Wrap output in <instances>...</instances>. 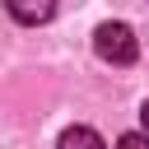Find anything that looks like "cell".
Instances as JSON below:
<instances>
[{
  "label": "cell",
  "instance_id": "7a4b0ae2",
  "mask_svg": "<svg viewBox=\"0 0 149 149\" xmlns=\"http://www.w3.org/2000/svg\"><path fill=\"white\" fill-rule=\"evenodd\" d=\"M5 9H9V19H14V23L37 28V23H47V19L56 14V0H5Z\"/></svg>",
  "mask_w": 149,
  "mask_h": 149
},
{
  "label": "cell",
  "instance_id": "6da1fadb",
  "mask_svg": "<svg viewBox=\"0 0 149 149\" xmlns=\"http://www.w3.org/2000/svg\"><path fill=\"white\" fill-rule=\"evenodd\" d=\"M93 51H98L102 61H112V65H130V61L140 56V42H135V33H130L126 23H98Z\"/></svg>",
  "mask_w": 149,
  "mask_h": 149
},
{
  "label": "cell",
  "instance_id": "3957f363",
  "mask_svg": "<svg viewBox=\"0 0 149 149\" xmlns=\"http://www.w3.org/2000/svg\"><path fill=\"white\" fill-rule=\"evenodd\" d=\"M56 149H107V144H102V135L93 126H70V130H61Z\"/></svg>",
  "mask_w": 149,
  "mask_h": 149
},
{
  "label": "cell",
  "instance_id": "277c9868",
  "mask_svg": "<svg viewBox=\"0 0 149 149\" xmlns=\"http://www.w3.org/2000/svg\"><path fill=\"white\" fill-rule=\"evenodd\" d=\"M116 149H149V135H144V130H130V135L116 140Z\"/></svg>",
  "mask_w": 149,
  "mask_h": 149
},
{
  "label": "cell",
  "instance_id": "5b68a950",
  "mask_svg": "<svg viewBox=\"0 0 149 149\" xmlns=\"http://www.w3.org/2000/svg\"><path fill=\"white\" fill-rule=\"evenodd\" d=\"M140 126H144V135H149V102L140 107Z\"/></svg>",
  "mask_w": 149,
  "mask_h": 149
}]
</instances>
